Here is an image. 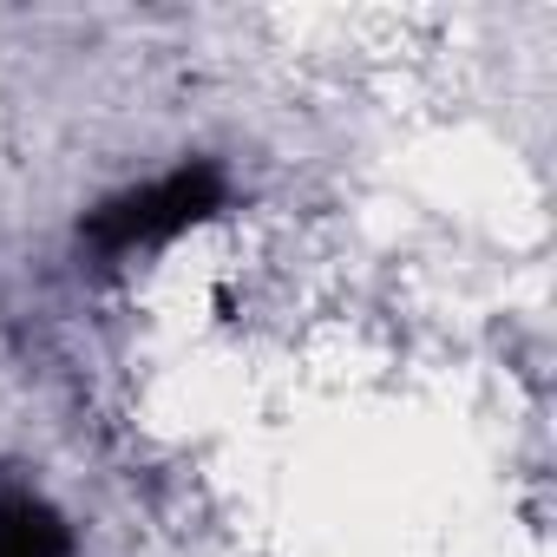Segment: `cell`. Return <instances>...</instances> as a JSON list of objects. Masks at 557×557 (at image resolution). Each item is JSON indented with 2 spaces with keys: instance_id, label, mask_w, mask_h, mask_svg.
<instances>
[{
  "instance_id": "6da1fadb",
  "label": "cell",
  "mask_w": 557,
  "mask_h": 557,
  "mask_svg": "<svg viewBox=\"0 0 557 557\" xmlns=\"http://www.w3.org/2000/svg\"><path fill=\"white\" fill-rule=\"evenodd\" d=\"M223 197H230L223 164L197 158V164H177V171H164V177H151V184H138V190H119V197H106L99 210H86L79 243H86L99 262H132V256L164 249V243H177L184 230L210 223V216L223 210Z\"/></svg>"
},
{
  "instance_id": "7a4b0ae2",
  "label": "cell",
  "mask_w": 557,
  "mask_h": 557,
  "mask_svg": "<svg viewBox=\"0 0 557 557\" xmlns=\"http://www.w3.org/2000/svg\"><path fill=\"white\" fill-rule=\"evenodd\" d=\"M0 557H73V524L34 485H0Z\"/></svg>"
}]
</instances>
